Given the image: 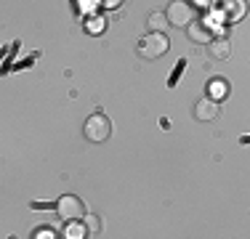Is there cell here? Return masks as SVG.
<instances>
[{"label":"cell","mask_w":250,"mask_h":239,"mask_svg":"<svg viewBox=\"0 0 250 239\" xmlns=\"http://www.w3.org/2000/svg\"><path fill=\"white\" fill-rule=\"evenodd\" d=\"M83 133H85V139L91 143H101L106 141L112 136V122L106 115H101V112H96V115H91L85 120V128H83Z\"/></svg>","instance_id":"cell-1"},{"label":"cell","mask_w":250,"mask_h":239,"mask_svg":"<svg viewBox=\"0 0 250 239\" xmlns=\"http://www.w3.org/2000/svg\"><path fill=\"white\" fill-rule=\"evenodd\" d=\"M168 21L173 24L178 29H187L192 21H197V14H194V5L189 3V0H173V3L168 5Z\"/></svg>","instance_id":"cell-2"},{"label":"cell","mask_w":250,"mask_h":239,"mask_svg":"<svg viewBox=\"0 0 250 239\" xmlns=\"http://www.w3.org/2000/svg\"><path fill=\"white\" fill-rule=\"evenodd\" d=\"M168 48H170V40L165 38L163 32H149L146 38H141V43H139V53L144 59H160V56H165L168 53Z\"/></svg>","instance_id":"cell-3"},{"label":"cell","mask_w":250,"mask_h":239,"mask_svg":"<svg viewBox=\"0 0 250 239\" xmlns=\"http://www.w3.org/2000/svg\"><path fill=\"white\" fill-rule=\"evenodd\" d=\"M56 215L64 220V223H69V220H80V218H85V205H83L77 197L67 194V197H62V199L56 202Z\"/></svg>","instance_id":"cell-4"},{"label":"cell","mask_w":250,"mask_h":239,"mask_svg":"<svg viewBox=\"0 0 250 239\" xmlns=\"http://www.w3.org/2000/svg\"><path fill=\"white\" fill-rule=\"evenodd\" d=\"M221 14L229 24L242 21L248 14V0H221Z\"/></svg>","instance_id":"cell-5"},{"label":"cell","mask_w":250,"mask_h":239,"mask_svg":"<svg viewBox=\"0 0 250 239\" xmlns=\"http://www.w3.org/2000/svg\"><path fill=\"white\" fill-rule=\"evenodd\" d=\"M187 35H189V40L192 43H197V45H208L213 40V27L208 21H192L187 27Z\"/></svg>","instance_id":"cell-6"},{"label":"cell","mask_w":250,"mask_h":239,"mask_svg":"<svg viewBox=\"0 0 250 239\" xmlns=\"http://www.w3.org/2000/svg\"><path fill=\"white\" fill-rule=\"evenodd\" d=\"M218 115V101L213 99V96H205V99L197 101V106H194V117L200 120V122H208V120H213Z\"/></svg>","instance_id":"cell-7"},{"label":"cell","mask_w":250,"mask_h":239,"mask_svg":"<svg viewBox=\"0 0 250 239\" xmlns=\"http://www.w3.org/2000/svg\"><path fill=\"white\" fill-rule=\"evenodd\" d=\"M208 53H210L216 61H226L231 56V40L229 38H213L208 43Z\"/></svg>","instance_id":"cell-8"},{"label":"cell","mask_w":250,"mask_h":239,"mask_svg":"<svg viewBox=\"0 0 250 239\" xmlns=\"http://www.w3.org/2000/svg\"><path fill=\"white\" fill-rule=\"evenodd\" d=\"M146 24H149L152 32H165V27H168L170 21H168V14H163V11H154Z\"/></svg>","instance_id":"cell-9"},{"label":"cell","mask_w":250,"mask_h":239,"mask_svg":"<svg viewBox=\"0 0 250 239\" xmlns=\"http://www.w3.org/2000/svg\"><path fill=\"white\" fill-rule=\"evenodd\" d=\"M67 237H69V239L88 237V229H83V226H77V223H75V220H69V226H67Z\"/></svg>","instance_id":"cell-10"},{"label":"cell","mask_w":250,"mask_h":239,"mask_svg":"<svg viewBox=\"0 0 250 239\" xmlns=\"http://www.w3.org/2000/svg\"><path fill=\"white\" fill-rule=\"evenodd\" d=\"M85 229H88V234H99V231H101V220L96 218V215H88L85 213Z\"/></svg>","instance_id":"cell-11"},{"label":"cell","mask_w":250,"mask_h":239,"mask_svg":"<svg viewBox=\"0 0 250 239\" xmlns=\"http://www.w3.org/2000/svg\"><path fill=\"white\" fill-rule=\"evenodd\" d=\"M226 91H229V85H226L224 80H213V82H210V96H213V99H218V96H224Z\"/></svg>","instance_id":"cell-12"},{"label":"cell","mask_w":250,"mask_h":239,"mask_svg":"<svg viewBox=\"0 0 250 239\" xmlns=\"http://www.w3.org/2000/svg\"><path fill=\"white\" fill-rule=\"evenodd\" d=\"M184 69H187V59H181V61H178V67L173 69V75H170V80H168V85H170V88H173L176 82H178V77H181V72H184Z\"/></svg>","instance_id":"cell-13"},{"label":"cell","mask_w":250,"mask_h":239,"mask_svg":"<svg viewBox=\"0 0 250 239\" xmlns=\"http://www.w3.org/2000/svg\"><path fill=\"white\" fill-rule=\"evenodd\" d=\"M120 3H123V0H101V5H104V8H117Z\"/></svg>","instance_id":"cell-14"},{"label":"cell","mask_w":250,"mask_h":239,"mask_svg":"<svg viewBox=\"0 0 250 239\" xmlns=\"http://www.w3.org/2000/svg\"><path fill=\"white\" fill-rule=\"evenodd\" d=\"M194 5H200V8H210L213 0H194Z\"/></svg>","instance_id":"cell-15"},{"label":"cell","mask_w":250,"mask_h":239,"mask_svg":"<svg viewBox=\"0 0 250 239\" xmlns=\"http://www.w3.org/2000/svg\"><path fill=\"white\" fill-rule=\"evenodd\" d=\"M242 143H250V136H242V139H240Z\"/></svg>","instance_id":"cell-16"}]
</instances>
